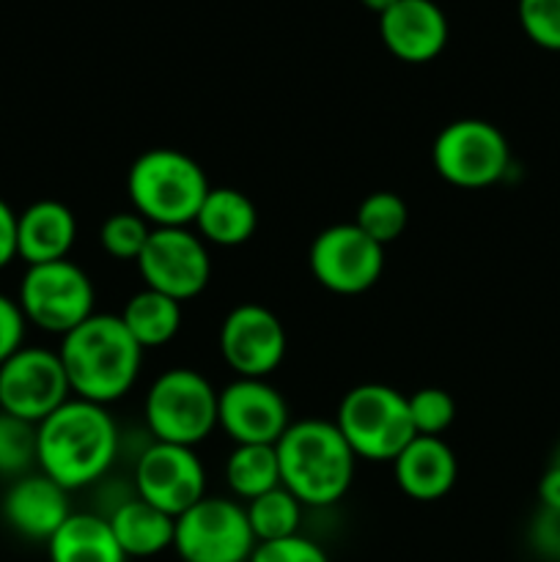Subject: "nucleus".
Instances as JSON below:
<instances>
[{
    "mask_svg": "<svg viewBox=\"0 0 560 562\" xmlns=\"http://www.w3.org/2000/svg\"><path fill=\"white\" fill-rule=\"evenodd\" d=\"M121 434L108 406L71 395L38 423V472L66 492L93 486L115 464Z\"/></svg>",
    "mask_w": 560,
    "mask_h": 562,
    "instance_id": "obj_1",
    "label": "nucleus"
},
{
    "mask_svg": "<svg viewBox=\"0 0 560 562\" xmlns=\"http://www.w3.org/2000/svg\"><path fill=\"white\" fill-rule=\"evenodd\" d=\"M75 398L110 406L135 387L143 366V349L124 327L121 316L93 313L66 333L58 349Z\"/></svg>",
    "mask_w": 560,
    "mask_h": 562,
    "instance_id": "obj_2",
    "label": "nucleus"
},
{
    "mask_svg": "<svg viewBox=\"0 0 560 562\" xmlns=\"http://www.w3.org/2000/svg\"><path fill=\"white\" fill-rule=\"evenodd\" d=\"M280 461V486L289 488L305 508L340 503L355 481L357 456L344 434L329 420L291 423L275 445Z\"/></svg>",
    "mask_w": 560,
    "mask_h": 562,
    "instance_id": "obj_3",
    "label": "nucleus"
},
{
    "mask_svg": "<svg viewBox=\"0 0 560 562\" xmlns=\"http://www.w3.org/2000/svg\"><path fill=\"white\" fill-rule=\"evenodd\" d=\"M209 190L201 165L179 148H148L126 173L132 212L152 228H190Z\"/></svg>",
    "mask_w": 560,
    "mask_h": 562,
    "instance_id": "obj_4",
    "label": "nucleus"
},
{
    "mask_svg": "<svg viewBox=\"0 0 560 562\" xmlns=\"http://www.w3.org/2000/svg\"><path fill=\"white\" fill-rule=\"evenodd\" d=\"M335 426L357 459L393 464L395 456L417 437L410 401L390 384H357L340 398Z\"/></svg>",
    "mask_w": 560,
    "mask_h": 562,
    "instance_id": "obj_5",
    "label": "nucleus"
},
{
    "mask_svg": "<svg viewBox=\"0 0 560 562\" xmlns=\"http://www.w3.org/2000/svg\"><path fill=\"white\" fill-rule=\"evenodd\" d=\"M217 393L203 373L170 368L146 393L143 415L154 442L195 448L217 428Z\"/></svg>",
    "mask_w": 560,
    "mask_h": 562,
    "instance_id": "obj_6",
    "label": "nucleus"
},
{
    "mask_svg": "<svg viewBox=\"0 0 560 562\" xmlns=\"http://www.w3.org/2000/svg\"><path fill=\"white\" fill-rule=\"evenodd\" d=\"M93 302L97 291L91 278L69 258L27 267L16 294L25 322L60 338L93 316Z\"/></svg>",
    "mask_w": 560,
    "mask_h": 562,
    "instance_id": "obj_7",
    "label": "nucleus"
},
{
    "mask_svg": "<svg viewBox=\"0 0 560 562\" xmlns=\"http://www.w3.org/2000/svg\"><path fill=\"white\" fill-rule=\"evenodd\" d=\"M432 162L448 184L459 190H486L508 173L511 146L489 121L459 119L434 137Z\"/></svg>",
    "mask_w": 560,
    "mask_h": 562,
    "instance_id": "obj_8",
    "label": "nucleus"
},
{
    "mask_svg": "<svg viewBox=\"0 0 560 562\" xmlns=\"http://www.w3.org/2000/svg\"><path fill=\"white\" fill-rule=\"evenodd\" d=\"M173 549L181 562H250L256 536L245 505L228 497H203L176 516Z\"/></svg>",
    "mask_w": 560,
    "mask_h": 562,
    "instance_id": "obj_9",
    "label": "nucleus"
},
{
    "mask_svg": "<svg viewBox=\"0 0 560 562\" xmlns=\"http://www.w3.org/2000/svg\"><path fill=\"white\" fill-rule=\"evenodd\" d=\"M135 263L146 289L176 302L195 300L212 280L209 245L190 228H154Z\"/></svg>",
    "mask_w": 560,
    "mask_h": 562,
    "instance_id": "obj_10",
    "label": "nucleus"
},
{
    "mask_svg": "<svg viewBox=\"0 0 560 562\" xmlns=\"http://www.w3.org/2000/svg\"><path fill=\"white\" fill-rule=\"evenodd\" d=\"M71 398L69 379L58 351L22 346L0 366V412L27 423H42Z\"/></svg>",
    "mask_w": 560,
    "mask_h": 562,
    "instance_id": "obj_11",
    "label": "nucleus"
},
{
    "mask_svg": "<svg viewBox=\"0 0 560 562\" xmlns=\"http://www.w3.org/2000/svg\"><path fill=\"white\" fill-rule=\"evenodd\" d=\"M307 261L322 289L338 296H357L371 291L382 278L384 247L355 223H338L313 239Z\"/></svg>",
    "mask_w": 560,
    "mask_h": 562,
    "instance_id": "obj_12",
    "label": "nucleus"
},
{
    "mask_svg": "<svg viewBox=\"0 0 560 562\" xmlns=\"http://www.w3.org/2000/svg\"><path fill=\"white\" fill-rule=\"evenodd\" d=\"M135 494L168 516H181L206 497V470L195 448L154 442L135 461Z\"/></svg>",
    "mask_w": 560,
    "mask_h": 562,
    "instance_id": "obj_13",
    "label": "nucleus"
},
{
    "mask_svg": "<svg viewBox=\"0 0 560 562\" xmlns=\"http://www.w3.org/2000/svg\"><path fill=\"white\" fill-rule=\"evenodd\" d=\"M285 327L278 313L258 302L236 305L220 324V355L242 379H267L285 357Z\"/></svg>",
    "mask_w": 560,
    "mask_h": 562,
    "instance_id": "obj_14",
    "label": "nucleus"
},
{
    "mask_svg": "<svg viewBox=\"0 0 560 562\" xmlns=\"http://www.w3.org/2000/svg\"><path fill=\"white\" fill-rule=\"evenodd\" d=\"M289 426V404L267 379L236 376L217 393V428L234 445H278Z\"/></svg>",
    "mask_w": 560,
    "mask_h": 562,
    "instance_id": "obj_15",
    "label": "nucleus"
},
{
    "mask_svg": "<svg viewBox=\"0 0 560 562\" xmlns=\"http://www.w3.org/2000/svg\"><path fill=\"white\" fill-rule=\"evenodd\" d=\"M379 38L393 58L428 64L448 44V16L434 0H399L379 14Z\"/></svg>",
    "mask_w": 560,
    "mask_h": 562,
    "instance_id": "obj_16",
    "label": "nucleus"
},
{
    "mask_svg": "<svg viewBox=\"0 0 560 562\" xmlns=\"http://www.w3.org/2000/svg\"><path fill=\"white\" fill-rule=\"evenodd\" d=\"M69 516V492L38 470L16 477L3 497L5 525L27 541L47 543Z\"/></svg>",
    "mask_w": 560,
    "mask_h": 562,
    "instance_id": "obj_17",
    "label": "nucleus"
},
{
    "mask_svg": "<svg viewBox=\"0 0 560 562\" xmlns=\"http://www.w3.org/2000/svg\"><path fill=\"white\" fill-rule=\"evenodd\" d=\"M401 492L417 503H437L459 477V461L443 437H415L393 461Z\"/></svg>",
    "mask_w": 560,
    "mask_h": 562,
    "instance_id": "obj_18",
    "label": "nucleus"
},
{
    "mask_svg": "<svg viewBox=\"0 0 560 562\" xmlns=\"http://www.w3.org/2000/svg\"><path fill=\"white\" fill-rule=\"evenodd\" d=\"M77 239V217L66 203L44 198L16 214V258L36 263L64 261Z\"/></svg>",
    "mask_w": 560,
    "mask_h": 562,
    "instance_id": "obj_19",
    "label": "nucleus"
},
{
    "mask_svg": "<svg viewBox=\"0 0 560 562\" xmlns=\"http://www.w3.org/2000/svg\"><path fill=\"white\" fill-rule=\"evenodd\" d=\"M110 530L119 541L126 558H157V554L173 549L176 519L165 510L154 508L152 503L141 499L137 494L126 497L108 514Z\"/></svg>",
    "mask_w": 560,
    "mask_h": 562,
    "instance_id": "obj_20",
    "label": "nucleus"
},
{
    "mask_svg": "<svg viewBox=\"0 0 560 562\" xmlns=\"http://www.w3.org/2000/svg\"><path fill=\"white\" fill-rule=\"evenodd\" d=\"M192 225L206 245L239 247L256 234L258 209L245 192L234 190V187H212Z\"/></svg>",
    "mask_w": 560,
    "mask_h": 562,
    "instance_id": "obj_21",
    "label": "nucleus"
},
{
    "mask_svg": "<svg viewBox=\"0 0 560 562\" xmlns=\"http://www.w3.org/2000/svg\"><path fill=\"white\" fill-rule=\"evenodd\" d=\"M49 562H126L108 516L71 514L47 541Z\"/></svg>",
    "mask_w": 560,
    "mask_h": 562,
    "instance_id": "obj_22",
    "label": "nucleus"
},
{
    "mask_svg": "<svg viewBox=\"0 0 560 562\" xmlns=\"http://www.w3.org/2000/svg\"><path fill=\"white\" fill-rule=\"evenodd\" d=\"M124 327L137 340L143 351L159 349L170 344L181 329V302L159 294V291L143 289L130 296L124 311L119 313Z\"/></svg>",
    "mask_w": 560,
    "mask_h": 562,
    "instance_id": "obj_23",
    "label": "nucleus"
},
{
    "mask_svg": "<svg viewBox=\"0 0 560 562\" xmlns=\"http://www.w3.org/2000/svg\"><path fill=\"white\" fill-rule=\"evenodd\" d=\"M225 483L245 503L278 488L280 461L275 445H234L225 461Z\"/></svg>",
    "mask_w": 560,
    "mask_h": 562,
    "instance_id": "obj_24",
    "label": "nucleus"
},
{
    "mask_svg": "<svg viewBox=\"0 0 560 562\" xmlns=\"http://www.w3.org/2000/svg\"><path fill=\"white\" fill-rule=\"evenodd\" d=\"M245 514L247 521H250L253 536H256V543H267L300 536L305 505L289 488L278 486L272 492L261 494V497L250 499L245 505Z\"/></svg>",
    "mask_w": 560,
    "mask_h": 562,
    "instance_id": "obj_25",
    "label": "nucleus"
},
{
    "mask_svg": "<svg viewBox=\"0 0 560 562\" xmlns=\"http://www.w3.org/2000/svg\"><path fill=\"white\" fill-rule=\"evenodd\" d=\"M38 470V426L0 412V475L16 477Z\"/></svg>",
    "mask_w": 560,
    "mask_h": 562,
    "instance_id": "obj_26",
    "label": "nucleus"
},
{
    "mask_svg": "<svg viewBox=\"0 0 560 562\" xmlns=\"http://www.w3.org/2000/svg\"><path fill=\"white\" fill-rule=\"evenodd\" d=\"M355 225L362 234L371 236L373 241H379L382 247L393 245L401 234L410 225V209H406L404 198L395 195V192H371L368 198H362V203L357 206Z\"/></svg>",
    "mask_w": 560,
    "mask_h": 562,
    "instance_id": "obj_27",
    "label": "nucleus"
},
{
    "mask_svg": "<svg viewBox=\"0 0 560 562\" xmlns=\"http://www.w3.org/2000/svg\"><path fill=\"white\" fill-rule=\"evenodd\" d=\"M152 225L137 212H115L99 228V245L115 261H137L152 236Z\"/></svg>",
    "mask_w": 560,
    "mask_h": 562,
    "instance_id": "obj_28",
    "label": "nucleus"
},
{
    "mask_svg": "<svg viewBox=\"0 0 560 562\" xmlns=\"http://www.w3.org/2000/svg\"><path fill=\"white\" fill-rule=\"evenodd\" d=\"M406 401H410V417L417 437H439L453 426L456 401L445 390L421 387L406 395Z\"/></svg>",
    "mask_w": 560,
    "mask_h": 562,
    "instance_id": "obj_29",
    "label": "nucleus"
},
{
    "mask_svg": "<svg viewBox=\"0 0 560 562\" xmlns=\"http://www.w3.org/2000/svg\"><path fill=\"white\" fill-rule=\"evenodd\" d=\"M519 25L536 47L560 53V0H519Z\"/></svg>",
    "mask_w": 560,
    "mask_h": 562,
    "instance_id": "obj_30",
    "label": "nucleus"
},
{
    "mask_svg": "<svg viewBox=\"0 0 560 562\" xmlns=\"http://www.w3.org/2000/svg\"><path fill=\"white\" fill-rule=\"evenodd\" d=\"M250 562H329L322 543L300 536L280 538V541L256 543Z\"/></svg>",
    "mask_w": 560,
    "mask_h": 562,
    "instance_id": "obj_31",
    "label": "nucleus"
},
{
    "mask_svg": "<svg viewBox=\"0 0 560 562\" xmlns=\"http://www.w3.org/2000/svg\"><path fill=\"white\" fill-rule=\"evenodd\" d=\"M527 541L544 562H560V510L538 505L527 530Z\"/></svg>",
    "mask_w": 560,
    "mask_h": 562,
    "instance_id": "obj_32",
    "label": "nucleus"
},
{
    "mask_svg": "<svg viewBox=\"0 0 560 562\" xmlns=\"http://www.w3.org/2000/svg\"><path fill=\"white\" fill-rule=\"evenodd\" d=\"M25 316L11 296L0 294V366L25 346Z\"/></svg>",
    "mask_w": 560,
    "mask_h": 562,
    "instance_id": "obj_33",
    "label": "nucleus"
},
{
    "mask_svg": "<svg viewBox=\"0 0 560 562\" xmlns=\"http://www.w3.org/2000/svg\"><path fill=\"white\" fill-rule=\"evenodd\" d=\"M16 258V212L0 198V269Z\"/></svg>",
    "mask_w": 560,
    "mask_h": 562,
    "instance_id": "obj_34",
    "label": "nucleus"
},
{
    "mask_svg": "<svg viewBox=\"0 0 560 562\" xmlns=\"http://www.w3.org/2000/svg\"><path fill=\"white\" fill-rule=\"evenodd\" d=\"M538 503L541 508H558L560 510V467H547V472L538 481Z\"/></svg>",
    "mask_w": 560,
    "mask_h": 562,
    "instance_id": "obj_35",
    "label": "nucleus"
},
{
    "mask_svg": "<svg viewBox=\"0 0 560 562\" xmlns=\"http://www.w3.org/2000/svg\"><path fill=\"white\" fill-rule=\"evenodd\" d=\"M362 5H366L368 11H373V14H384V11L390 9V5H395L399 0H360Z\"/></svg>",
    "mask_w": 560,
    "mask_h": 562,
    "instance_id": "obj_36",
    "label": "nucleus"
},
{
    "mask_svg": "<svg viewBox=\"0 0 560 562\" xmlns=\"http://www.w3.org/2000/svg\"><path fill=\"white\" fill-rule=\"evenodd\" d=\"M549 464H552V467H560V442L555 445V450H552V459H549Z\"/></svg>",
    "mask_w": 560,
    "mask_h": 562,
    "instance_id": "obj_37",
    "label": "nucleus"
}]
</instances>
